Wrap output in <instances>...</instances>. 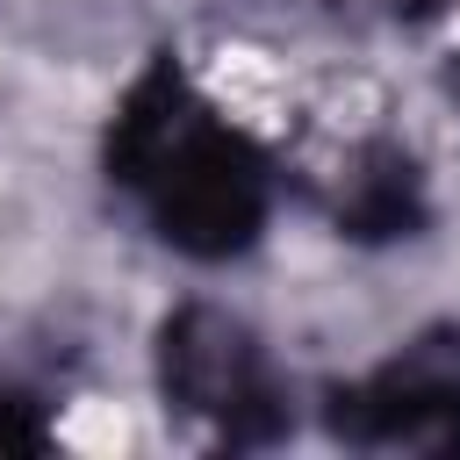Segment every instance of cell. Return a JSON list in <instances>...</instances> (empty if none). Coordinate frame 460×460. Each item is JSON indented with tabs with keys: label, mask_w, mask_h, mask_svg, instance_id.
Listing matches in <instances>:
<instances>
[{
	"label": "cell",
	"mask_w": 460,
	"mask_h": 460,
	"mask_svg": "<svg viewBox=\"0 0 460 460\" xmlns=\"http://www.w3.org/2000/svg\"><path fill=\"white\" fill-rule=\"evenodd\" d=\"M122 180L151 201L165 237L194 252H230L259 223V165L237 129L201 108L180 79H151L122 115Z\"/></svg>",
	"instance_id": "cell-1"
}]
</instances>
